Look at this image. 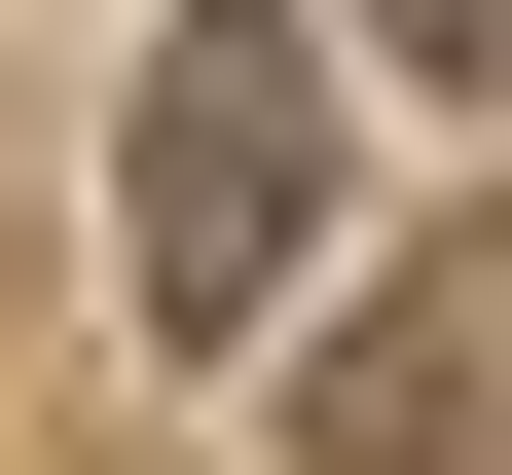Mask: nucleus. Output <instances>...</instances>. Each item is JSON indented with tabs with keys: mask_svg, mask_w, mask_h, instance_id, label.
Masks as SVG:
<instances>
[{
	"mask_svg": "<svg viewBox=\"0 0 512 475\" xmlns=\"http://www.w3.org/2000/svg\"><path fill=\"white\" fill-rule=\"evenodd\" d=\"M293 256H330V37H293V0H147V110H110V293L220 366V329H293Z\"/></svg>",
	"mask_w": 512,
	"mask_h": 475,
	"instance_id": "1",
	"label": "nucleus"
},
{
	"mask_svg": "<svg viewBox=\"0 0 512 475\" xmlns=\"http://www.w3.org/2000/svg\"><path fill=\"white\" fill-rule=\"evenodd\" d=\"M293 475H476V256L330 329V402H293Z\"/></svg>",
	"mask_w": 512,
	"mask_h": 475,
	"instance_id": "2",
	"label": "nucleus"
},
{
	"mask_svg": "<svg viewBox=\"0 0 512 475\" xmlns=\"http://www.w3.org/2000/svg\"><path fill=\"white\" fill-rule=\"evenodd\" d=\"M366 74H439V110H476V74H512V0H366Z\"/></svg>",
	"mask_w": 512,
	"mask_h": 475,
	"instance_id": "3",
	"label": "nucleus"
}]
</instances>
